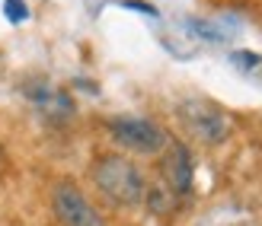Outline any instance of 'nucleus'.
<instances>
[{"label": "nucleus", "instance_id": "1", "mask_svg": "<svg viewBox=\"0 0 262 226\" xmlns=\"http://www.w3.org/2000/svg\"><path fill=\"white\" fill-rule=\"evenodd\" d=\"M93 185L115 207H138L147 194V182H144L141 169L119 153H106L93 163Z\"/></svg>", "mask_w": 262, "mask_h": 226}, {"label": "nucleus", "instance_id": "2", "mask_svg": "<svg viewBox=\"0 0 262 226\" xmlns=\"http://www.w3.org/2000/svg\"><path fill=\"white\" fill-rule=\"evenodd\" d=\"M176 112H179L182 128L205 147H217V143H224L230 137V118L211 99H202V96L182 99Z\"/></svg>", "mask_w": 262, "mask_h": 226}, {"label": "nucleus", "instance_id": "3", "mask_svg": "<svg viewBox=\"0 0 262 226\" xmlns=\"http://www.w3.org/2000/svg\"><path fill=\"white\" fill-rule=\"evenodd\" d=\"M109 134L119 147L138 153V156H160L169 143V134L150 121V118H141V115H119V118H109Z\"/></svg>", "mask_w": 262, "mask_h": 226}, {"label": "nucleus", "instance_id": "4", "mask_svg": "<svg viewBox=\"0 0 262 226\" xmlns=\"http://www.w3.org/2000/svg\"><path fill=\"white\" fill-rule=\"evenodd\" d=\"M51 214L61 226H106L102 214L74 182H58L51 188Z\"/></svg>", "mask_w": 262, "mask_h": 226}, {"label": "nucleus", "instance_id": "5", "mask_svg": "<svg viewBox=\"0 0 262 226\" xmlns=\"http://www.w3.org/2000/svg\"><path fill=\"white\" fill-rule=\"evenodd\" d=\"M19 89H23V96L32 102V109L42 118H48V121H55V124L71 121L74 112H77L74 99L68 96V92L58 89L55 83H48V80H42V77H29Z\"/></svg>", "mask_w": 262, "mask_h": 226}, {"label": "nucleus", "instance_id": "6", "mask_svg": "<svg viewBox=\"0 0 262 226\" xmlns=\"http://www.w3.org/2000/svg\"><path fill=\"white\" fill-rule=\"evenodd\" d=\"M160 175H163V185L176 197L192 194V188H195V159H192L186 143H179V140L166 143V150L160 153Z\"/></svg>", "mask_w": 262, "mask_h": 226}, {"label": "nucleus", "instance_id": "7", "mask_svg": "<svg viewBox=\"0 0 262 226\" xmlns=\"http://www.w3.org/2000/svg\"><path fill=\"white\" fill-rule=\"evenodd\" d=\"M144 201L150 204L154 214H166L169 207L176 204V194L166 188V185H157V188H147V194H144Z\"/></svg>", "mask_w": 262, "mask_h": 226}, {"label": "nucleus", "instance_id": "8", "mask_svg": "<svg viewBox=\"0 0 262 226\" xmlns=\"http://www.w3.org/2000/svg\"><path fill=\"white\" fill-rule=\"evenodd\" d=\"M230 64L237 70H246V73H253L262 67V55H253V51H233L230 55Z\"/></svg>", "mask_w": 262, "mask_h": 226}, {"label": "nucleus", "instance_id": "9", "mask_svg": "<svg viewBox=\"0 0 262 226\" xmlns=\"http://www.w3.org/2000/svg\"><path fill=\"white\" fill-rule=\"evenodd\" d=\"M4 16L10 22H26V19H29V7H26V0H7Z\"/></svg>", "mask_w": 262, "mask_h": 226}, {"label": "nucleus", "instance_id": "10", "mask_svg": "<svg viewBox=\"0 0 262 226\" xmlns=\"http://www.w3.org/2000/svg\"><path fill=\"white\" fill-rule=\"evenodd\" d=\"M0 163H4V147H0Z\"/></svg>", "mask_w": 262, "mask_h": 226}]
</instances>
